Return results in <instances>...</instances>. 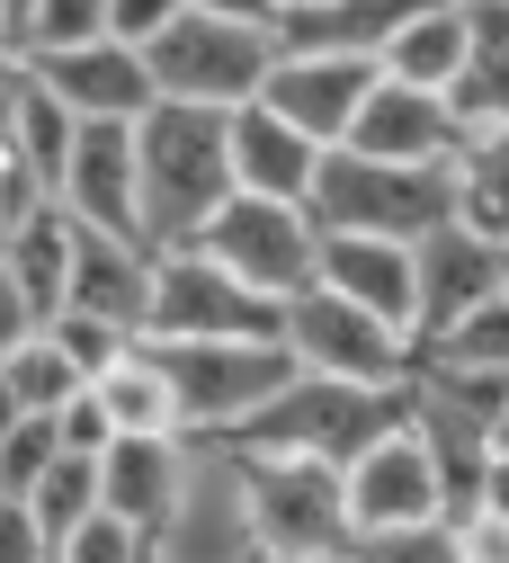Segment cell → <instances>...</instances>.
Listing matches in <instances>:
<instances>
[{"instance_id": "d6986e66", "label": "cell", "mask_w": 509, "mask_h": 563, "mask_svg": "<svg viewBox=\"0 0 509 563\" xmlns=\"http://www.w3.org/2000/svg\"><path fill=\"white\" fill-rule=\"evenodd\" d=\"M188 456H197L188 430H134V439H117V448L99 456V501H108V519H125V528L153 537V528L170 519V501H179V483H188Z\"/></svg>"}, {"instance_id": "52a82bcc", "label": "cell", "mask_w": 509, "mask_h": 563, "mask_svg": "<svg viewBox=\"0 0 509 563\" xmlns=\"http://www.w3.org/2000/svg\"><path fill=\"white\" fill-rule=\"evenodd\" d=\"M251 483V519H259V563H313V554H348L357 519H348V474L322 456H242Z\"/></svg>"}, {"instance_id": "836d02e7", "label": "cell", "mask_w": 509, "mask_h": 563, "mask_svg": "<svg viewBox=\"0 0 509 563\" xmlns=\"http://www.w3.org/2000/svg\"><path fill=\"white\" fill-rule=\"evenodd\" d=\"M63 563H153V537L99 510L90 528H71V537H63Z\"/></svg>"}, {"instance_id": "83f0119b", "label": "cell", "mask_w": 509, "mask_h": 563, "mask_svg": "<svg viewBox=\"0 0 509 563\" xmlns=\"http://www.w3.org/2000/svg\"><path fill=\"white\" fill-rule=\"evenodd\" d=\"M0 376H10V394H19V411H63L71 394L90 385L81 367L63 358V340H54V331H36V340L19 349V358H0Z\"/></svg>"}, {"instance_id": "7a4b0ae2", "label": "cell", "mask_w": 509, "mask_h": 563, "mask_svg": "<svg viewBox=\"0 0 509 563\" xmlns=\"http://www.w3.org/2000/svg\"><path fill=\"white\" fill-rule=\"evenodd\" d=\"M411 420V394H376V385H340V376H305L286 385L277 402H259L233 439H214V448H233V456H322V465H357L376 439H394Z\"/></svg>"}, {"instance_id": "ffe728a7", "label": "cell", "mask_w": 509, "mask_h": 563, "mask_svg": "<svg viewBox=\"0 0 509 563\" xmlns=\"http://www.w3.org/2000/svg\"><path fill=\"white\" fill-rule=\"evenodd\" d=\"M322 162H331V144H313L305 125H286L268 99L233 108V179H242V197H286V206H313Z\"/></svg>"}, {"instance_id": "ee69618b", "label": "cell", "mask_w": 509, "mask_h": 563, "mask_svg": "<svg viewBox=\"0 0 509 563\" xmlns=\"http://www.w3.org/2000/svg\"><path fill=\"white\" fill-rule=\"evenodd\" d=\"M305 10H331V0H286V19H305Z\"/></svg>"}, {"instance_id": "7bdbcfd3", "label": "cell", "mask_w": 509, "mask_h": 563, "mask_svg": "<svg viewBox=\"0 0 509 563\" xmlns=\"http://www.w3.org/2000/svg\"><path fill=\"white\" fill-rule=\"evenodd\" d=\"M27 10H36V0H0V19H10V27H27Z\"/></svg>"}, {"instance_id": "7402d4cb", "label": "cell", "mask_w": 509, "mask_h": 563, "mask_svg": "<svg viewBox=\"0 0 509 563\" xmlns=\"http://www.w3.org/2000/svg\"><path fill=\"white\" fill-rule=\"evenodd\" d=\"M465 19H474V54L447 99L474 134H509V0H465Z\"/></svg>"}, {"instance_id": "8fae6325", "label": "cell", "mask_w": 509, "mask_h": 563, "mask_svg": "<svg viewBox=\"0 0 509 563\" xmlns=\"http://www.w3.org/2000/svg\"><path fill=\"white\" fill-rule=\"evenodd\" d=\"M376 81H385V63L376 54H331V45H286L277 54V73H268V108L286 117V125H305L313 144H348V125H357V108L376 99Z\"/></svg>"}, {"instance_id": "f546056e", "label": "cell", "mask_w": 509, "mask_h": 563, "mask_svg": "<svg viewBox=\"0 0 509 563\" xmlns=\"http://www.w3.org/2000/svg\"><path fill=\"white\" fill-rule=\"evenodd\" d=\"M340 563H465V545H456V519H429V528H367V537H348Z\"/></svg>"}, {"instance_id": "f6af8a7d", "label": "cell", "mask_w": 509, "mask_h": 563, "mask_svg": "<svg viewBox=\"0 0 509 563\" xmlns=\"http://www.w3.org/2000/svg\"><path fill=\"white\" fill-rule=\"evenodd\" d=\"M10 45H19V27H10V19H0V54H10Z\"/></svg>"}, {"instance_id": "f35d334b", "label": "cell", "mask_w": 509, "mask_h": 563, "mask_svg": "<svg viewBox=\"0 0 509 563\" xmlns=\"http://www.w3.org/2000/svg\"><path fill=\"white\" fill-rule=\"evenodd\" d=\"M27 99H36V63L10 45V54H0V144H19V117H27Z\"/></svg>"}, {"instance_id": "4fadbf2b", "label": "cell", "mask_w": 509, "mask_h": 563, "mask_svg": "<svg viewBox=\"0 0 509 563\" xmlns=\"http://www.w3.org/2000/svg\"><path fill=\"white\" fill-rule=\"evenodd\" d=\"M27 63H36L45 99H63L81 125H134V117H153V108H162L153 63H143L134 45H117V36L71 45V54H27Z\"/></svg>"}, {"instance_id": "8992f818", "label": "cell", "mask_w": 509, "mask_h": 563, "mask_svg": "<svg viewBox=\"0 0 509 563\" xmlns=\"http://www.w3.org/2000/svg\"><path fill=\"white\" fill-rule=\"evenodd\" d=\"M277 54H286V36L277 27H242V19H214V10H188L153 54V81H162V99H188V108H251L259 90H268V73H277Z\"/></svg>"}, {"instance_id": "60d3db41", "label": "cell", "mask_w": 509, "mask_h": 563, "mask_svg": "<svg viewBox=\"0 0 509 563\" xmlns=\"http://www.w3.org/2000/svg\"><path fill=\"white\" fill-rule=\"evenodd\" d=\"M188 10H214V19H242V27H277L286 36V0H188Z\"/></svg>"}, {"instance_id": "e0dca14e", "label": "cell", "mask_w": 509, "mask_h": 563, "mask_svg": "<svg viewBox=\"0 0 509 563\" xmlns=\"http://www.w3.org/2000/svg\"><path fill=\"white\" fill-rule=\"evenodd\" d=\"M313 287L367 305L420 340V242H376V233H322V277Z\"/></svg>"}, {"instance_id": "cb8c5ba5", "label": "cell", "mask_w": 509, "mask_h": 563, "mask_svg": "<svg viewBox=\"0 0 509 563\" xmlns=\"http://www.w3.org/2000/svg\"><path fill=\"white\" fill-rule=\"evenodd\" d=\"M0 268L19 277V287L45 305V322L63 313V296H71V216H63V197H45L36 216L10 233V251H0Z\"/></svg>"}, {"instance_id": "ac0fdd59", "label": "cell", "mask_w": 509, "mask_h": 563, "mask_svg": "<svg viewBox=\"0 0 509 563\" xmlns=\"http://www.w3.org/2000/svg\"><path fill=\"white\" fill-rule=\"evenodd\" d=\"M509 287V260H500V242H483L474 224H439L420 242V340H439V331H456L474 305H491Z\"/></svg>"}, {"instance_id": "44dd1931", "label": "cell", "mask_w": 509, "mask_h": 563, "mask_svg": "<svg viewBox=\"0 0 509 563\" xmlns=\"http://www.w3.org/2000/svg\"><path fill=\"white\" fill-rule=\"evenodd\" d=\"M411 430H420L429 465H439V483H447V510H474V492H483V474H491V456H500V420H483V411L456 402V394L411 385Z\"/></svg>"}, {"instance_id": "1f68e13d", "label": "cell", "mask_w": 509, "mask_h": 563, "mask_svg": "<svg viewBox=\"0 0 509 563\" xmlns=\"http://www.w3.org/2000/svg\"><path fill=\"white\" fill-rule=\"evenodd\" d=\"M54 456H63V430H54V411H27L10 439H0V492L10 501H27V492L54 474Z\"/></svg>"}, {"instance_id": "277c9868", "label": "cell", "mask_w": 509, "mask_h": 563, "mask_svg": "<svg viewBox=\"0 0 509 563\" xmlns=\"http://www.w3.org/2000/svg\"><path fill=\"white\" fill-rule=\"evenodd\" d=\"M153 358L179 394V430L188 439H233L259 402L296 385L286 340H153Z\"/></svg>"}, {"instance_id": "30bf717a", "label": "cell", "mask_w": 509, "mask_h": 563, "mask_svg": "<svg viewBox=\"0 0 509 563\" xmlns=\"http://www.w3.org/2000/svg\"><path fill=\"white\" fill-rule=\"evenodd\" d=\"M197 251H214L242 287H259V296H305L313 277H322V216L313 206H286V197H233L224 216L206 224V242Z\"/></svg>"}, {"instance_id": "d590c367", "label": "cell", "mask_w": 509, "mask_h": 563, "mask_svg": "<svg viewBox=\"0 0 509 563\" xmlns=\"http://www.w3.org/2000/svg\"><path fill=\"white\" fill-rule=\"evenodd\" d=\"M54 430H63V456H108L125 430H117V420H108V402L81 385V394H71L63 411H54Z\"/></svg>"}, {"instance_id": "d6a6232c", "label": "cell", "mask_w": 509, "mask_h": 563, "mask_svg": "<svg viewBox=\"0 0 509 563\" xmlns=\"http://www.w3.org/2000/svg\"><path fill=\"white\" fill-rule=\"evenodd\" d=\"M45 331L63 340V358H71V367H81L90 385H99V376H108V367L125 358V349L143 340V331H125V322H99V313H71V305H63V313H54Z\"/></svg>"}, {"instance_id": "f907efd6", "label": "cell", "mask_w": 509, "mask_h": 563, "mask_svg": "<svg viewBox=\"0 0 509 563\" xmlns=\"http://www.w3.org/2000/svg\"><path fill=\"white\" fill-rule=\"evenodd\" d=\"M500 260H509V251H500Z\"/></svg>"}, {"instance_id": "c3c4849f", "label": "cell", "mask_w": 509, "mask_h": 563, "mask_svg": "<svg viewBox=\"0 0 509 563\" xmlns=\"http://www.w3.org/2000/svg\"><path fill=\"white\" fill-rule=\"evenodd\" d=\"M0 153H10V144H0Z\"/></svg>"}, {"instance_id": "9c48e42d", "label": "cell", "mask_w": 509, "mask_h": 563, "mask_svg": "<svg viewBox=\"0 0 509 563\" xmlns=\"http://www.w3.org/2000/svg\"><path fill=\"white\" fill-rule=\"evenodd\" d=\"M153 563H259V519H251V483L233 448L197 439L179 501L153 528Z\"/></svg>"}, {"instance_id": "e575fe53", "label": "cell", "mask_w": 509, "mask_h": 563, "mask_svg": "<svg viewBox=\"0 0 509 563\" xmlns=\"http://www.w3.org/2000/svg\"><path fill=\"white\" fill-rule=\"evenodd\" d=\"M179 19H188V0H108V36L134 45V54H153Z\"/></svg>"}, {"instance_id": "5bb4252c", "label": "cell", "mask_w": 509, "mask_h": 563, "mask_svg": "<svg viewBox=\"0 0 509 563\" xmlns=\"http://www.w3.org/2000/svg\"><path fill=\"white\" fill-rule=\"evenodd\" d=\"M465 144H474V125L456 117V99L420 90V81H394V73L376 81V99L348 125V153H376V162H439V170H456Z\"/></svg>"}, {"instance_id": "7c38bea8", "label": "cell", "mask_w": 509, "mask_h": 563, "mask_svg": "<svg viewBox=\"0 0 509 563\" xmlns=\"http://www.w3.org/2000/svg\"><path fill=\"white\" fill-rule=\"evenodd\" d=\"M134 125H81V134H71V162H63V188L54 197H63L71 224L153 242V233H143V144H134Z\"/></svg>"}, {"instance_id": "b9f144b4", "label": "cell", "mask_w": 509, "mask_h": 563, "mask_svg": "<svg viewBox=\"0 0 509 563\" xmlns=\"http://www.w3.org/2000/svg\"><path fill=\"white\" fill-rule=\"evenodd\" d=\"M474 510H491V519H509V448L491 456V474H483V492H474Z\"/></svg>"}, {"instance_id": "7dc6e473", "label": "cell", "mask_w": 509, "mask_h": 563, "mask_svg": "<svg viewBox=\"0 0 509 563\" xmlns=\"http://www.w3.org/2000/svg\"><path fill=\"white\" fill-rule=\"evenodd\" d=\"M313 563H340V554H313Z\"/></svg>"}, {"instance_id": "484cf974", "label": "cell", "mask_w": 509, "mask_h": 563, "mask_svg": "<svg viewBox=\"0 0 509 563\" xmlns=\"http://www.w3.org/2000/svg\"><path fill=\"white\" fill-rule=\"evenodd\" d=\"M420 376H509V287L474 305L456 331L420 340Z\"/></svg>"}, {"instance_id": "d4e9b609", "label": "cell", "mask_w": 509, "mask_h": 563, "mask_svg": "<svg viewBox=\"0 0 509 563\" xmlns=\"http://www.w3.org/2000/svg\"><path fill=\"white\" fill-rule=\"evenodd\" d=\"M90 394L108 402V420H117L125 439H134V430H179V394H170V376H162V358H153V340H134Z\"/></svg>"}, {"instance_id": "ba28073f", "label": "cell", "mask_w": 509, "mask_h": 563, "mask_svg": "<svg viewBox=\"0 0 509 563\" xmlns=\"http://www.w3.org/2000/svg\"><path fill=\"white\" fill-rule=\"evenodd\" d=\"M143 340H286V305L242 287L214 251H162L153 277V331Z\"/></svg>"}, {"instance_id": "2e32d148", "label": "cell", "mask_w": 509, "mask_h": 563, "mask_svg": "<svg viewBox=\"0 0 509 563\" xmlns=\"http://www.w3.org/2000/svg\"><path fill=\"white\" fill-rule=\"evenodd\" d=\"M153 277H162V251L153 242H125V233H99V224H71V313H99V322H125V331H153Z\"/></svg>"}, {"instance_id": "681fc988", "label": "cell", "mask_w": 509, "mask_h": 563, "mask_svg": "<svg viewBox=\"0 0 509 563\" xmlns=\"http://www.w3.org/2000/svg\"><path fill=\"white\" fill-rule=\"evenodd\" d=\"M54 563H63V554H54Z\"/></svg>"}, {"instance_id": "4dcf8cb0", "label": "cell", "mask_w": 509, "mask_h": 563, "mask_svg": "<svg viewBox=\"0 0 509 563\" xmlns=\"http://www.w3.org/2000/svg\"><path fill=\"white\" fill-rule=\"evenodd\" d=\"M108 36V0H36L27 27H19V54H71V45H99Z\"/></svg>"}, {"instance_id": "6da1fadb", "label": "cell", "mask_w": 509, "mask_h": 563, "mask_svg": "<svg viewBox=\"0 0 509 563\" xmlns=\"http://www.w3.org/2000/svg\"><path fill=\"white\" fill-rule=\"evenodd\" d=\"M134 144H143V233H153V251L206 242V224L242 197V179H233V117L162 99L134 125Z\"/></svg>"}, {"instance_id": "74e56055", "label": "cell", "mask_w": 509, "mask_h": 563, "mask_svg": "<svg viewBox=\"0 0 509 563\" xmlns=\"http://www.w3.org/2000/svg\"><path fill=\"white\" fill-rule=\"evenodd\" d=\"M36 331H45V305H36L27 287H19L10 268H0V358H19V349H27Z\"/></svg>"}, {"instance_id": "3957f363", "label": "cell", "mask_w": 509, "mask_h": 563, "mask_svg": "<svg viewBox=\"0 0 509 563\" xmlns=\"http://www.w3.org/2000/svg\"><path fill=\"white\" fill-rule=\"evenodd\" d=\"M322 233H376V242H429L456 224V170L439 162H376V153H331L313 188Z\"/></svg>"}, {"instance_id": "603a6c76", "label": "cell", "mask_w": 509, "mask_h": 563, "mask_svg": "<svg viewBox=\"0 0 509 563\" xmlns=\"http://www.w3.org/2000/svg\"><path fill=\"white\" fill-rule=\"evenodd\" d=\"M465 54H474L465 0H439V10H420V19L385 45V73H394V81H420V90H456V81H465Z\"/></svg>"}, {"instance_id": "9a60e30c", "label": "cell", "mask_w": 509, "mask_h": 563, "mask_svg": "<svg viewBox=\"0 0 509 563\" xmlns=\"http://www.w3.org/2000/svg\"><path fill=\"white\" fill-rule=\"evenodd\" d=\"M348 519H357V537H367V528H429V519H456V510H447V483H439V465H429V448H420L411 420L348 465Z\"/></svg>"}, {"instance_id": "ab89813d", "label": "cell", "mask_w": 509, "mask_h": 563, "mask_svg": "<svg viewBox=\"0 0 509 563\" xmlns=\"http://www.w3.org/2000/svg\"><path fill=\"white\" fill-rule=\"evenodd\" d=\"M456 545H465V563H509V519H491V510H456Z\"/></svg>"}, {"instance_id": "bcb514c9", "label": "cell", "mask_w": 509, "mask_h": 563, "mask_svg": "<svg viewBox=\"0 0 509 563\" xmlns=\"http://www.w3.org/2000/svg\"><path fill=\"white\" fill-rule=\"evenodd\" d=\"M500 448H509V420H500Z\"/></svg>"}, {"instance_id": "f1b7e54d", "label": "cell", "mask_w": 509, "mask_h": 563, "mask_svg": "<svg viewBox=\"0 0 509 563\" xmlns=\"http://www.w3.org/2000/svg\"><path fill=\"white\" fill-rule=\"evenodd\" d=\"M27 501H36V519L54 528V545L71 537V528H90L108 501H99V456H54V474L27 492Z\"/></svg>"}, {"instance_id": "5b68a950", "label": "cell", "mask_w": 509, "mask_h": 563, "mask_svg": "<svg viewBox=\"0 0 509 563\" xmlns=\"http://www.w3.org/2000/svg\"><path fill=\"white\" fill-rule=\"evenodd\" d=\"M286 358L305 376H340V385H376V394H411L420 385V340L367 305H348L331 287L286 296Z\"/></svg>"}, {"instance_id": "8d00e7d4", "label": "cell", "mask_w": 509, "mask_h": 563, "mask_svg": "<svg viewBox=\"0 0 509 563\" xmlns=\"http://www.w3.org/2000/svg\"><path fill=\"white\" fill-rule=\"evenodd\" d=\"M54 528L36 519V501H0V563H54Z\"/></svg>"}, {"instance_id": "4316f807", "label": "cell", "mask_w": 509, "mask_h": 563, "mask_svg": "<svg viewBox=\"0 0 509 563\" xmlns=\"http://www.w3.org/2000/svg\"><path fill=\"white\" fill-rule=\"evenodd\" d=\"M456 224L509 251V134H474L456 153Z\"/></svg>"}]
</instances>
